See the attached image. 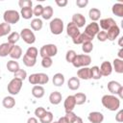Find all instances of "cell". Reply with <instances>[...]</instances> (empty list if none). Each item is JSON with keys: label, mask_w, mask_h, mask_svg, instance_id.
<instances>
[{"label": "cell", "mask_w": 123, "mask_h": 123, "mask_svg": "<svg viewBox=\"0 0 123 123\" xmlns=\"http://www.w3.org/2000/svg\"><path fill=\"white\" fill-rule=\"evenodd\" d=\"M102 105L109 111H115L120 107V99L112 94H106L101 99Z\"/></svg>", "instance_id": "6da1fadb"}, {"label": "cell", "mask_w": 123, "mask_h": 123, "mask_svg": "<svg viewBox=\"0 0 123 123\" xmlns=\"http://www.w3.org/2000/svg\"><path fill=\"white\" fill-rule=\"evenodd\" d=\"M90 62H91V58L89 55L81 54L75 57L74 61L72 62V64L74 67L79 68V67H87V65H89Z\"/></svg>", "instance_id": "7a4b0ae2"}, {"label": "cell", "mask_w": 123, "mask_h": 123, "mask_svg": "<svg viewBox=\"0 0 123 123\" xmlns=\"http://www.w3.org/2000/svg\"><path fill=\"white\" fill-rule=\"evenodd\" d=\"M3 18H4L5 23L15 24L20 19V13L14 10H7L3 14Z\"/></svg>", "instance_id": "3957f363"}, {"label": "cell", "mask_w": 123, "mask_h": 123, "mask_svg": "<svg viewBox=\"0 0 123 123\" xmlns=\"http://www.w3.org/2000/svg\"><path fill=\"white\" fill-rule=\"evenodd\" d=\"M58 53V48L55 44L49 43V44H45L43 45L40 50H39V55L41 56V58H45V57H55Z\"/></svg>", "instance_id": "277c9868"}, {"label": "cell", "mask_w": 123, "mask_h": 123, "mask_svg": "<svg viewBox=\"0 0 123 123\" xmlns=\"http://www.w3.org/2000/svg\"><path fill=\"white\" fill-rule=\"evenodd\" d=\"M22 84L23 81L17 79V78H13L11 80V82L9 83L7 88H8V92L11 95H17L22 87Z\"/></svg>", "instance_id": "5b68a950"}, {"label": "cell", "mask_w": 123, "mask_h": 123, "mask_svg": "<svg viewBox=\"0 0 123 123\" xmlns=\"http://www.w3.org/2000/svg\"><path fill=\"white\" fill-rule=\"evenodd\" d=\"M49 27L53 35H61L63 31V21L61 18L56 17L50 21Z\"/></svg>", "instance_id": "8992f818"}, {"label": "cell", "mask_w": 123, "mask_h": 123, "mask_svg": "<svg viewBox=\"0 0 123 123\" xmlns=\"http://www.w3.org/2000/svg\"><path fill=\"white\" fill-rule=\"evenodd\" d=\"M19 35H20V38H22L23 41L26 42L27 44H33L36 41V36L34 32L31 31V29L24 28L21 30Z\"/></svg>", "instance_id": "52a82bcc"}, {"label": "cell", "mask_w": 123, "mask_h": 123, "mask_svg": "<svg viewBox=\"0 0 123 123\" xmlns=\"http://www.w3.org/2000/svg\"><path fill=\"white\" fill-rule=\"evenodd\" d=\"M99 29H100V27H99V24H98L97 22H91V23H89V24L86 27L85 33L87 34L88 36L94 37L98 34Z\"/></svg>", "instance_id": "ba28073f"}, {"label": "cell", "mask_w": 123, "mask_h": 123, "mask_svg": "<svg viewBox=\"0 0 123 123\" xmlns=\"http://www.w3.org/2000/svg\"><path fill=\"white\" fill-rule=\"evenodd\" d=\"M87 119L90 123H102L104 120V115L100 111H91L88 113Z\"/></svg>", "instance_id": "9c48e42d"}, {"label": "cell", "mask_w": 123, "mask_h": 123, "mask_svg": "<svg viewBox=\"0 0 123 123\" xmlns=\"http://www.w3.org/2000/svg\"><path fill=\"white\" fill-rule=\"evenodd\" d=\"M66 33L67 35L71 37V38H74L76 37L77 36H79L81 33L79 31V28L73 23V22H69L66 26Z\"/></svg>", "instance_id": "30bf717a"}, {"label": "cell", "mask_w": 123, "mask_h": 123, "mask_svg": "<svg viewBox=\"0 0 123 123\" xmlns=\"http://www.w3.org/2000/svg\"><path fill=\"white\" fill-rule=\"evenodd\" d=\"M99 69H100L101 75L107 77V76H110L111 74V72H112V65H111V63L110 62H103L102 64L100 65Z\"/></svg>", "instance_id": "8fae6325"}, {"label": "cell", "mask_w": 123, "mask_h": 123, "mask_svg": "<svg viewBox=\"0 0 123 123\" xmlns=\"http://www.w3.org/2000/svg\"><path fill=\"white\" fill-rule=\"evenodd\" d=\"M75 106H76V102H75L74 96L73 95L67 96L65 98V100H64V103H63V107H64L65 112L66 111H73Z\"/></svg>", "instance_id": "7c38bea8"}, {"label": "cell", "mask_w": 123, "mask_h": 123, "mask_svg": "<svg viewBox=\"0 0 123 123\" xmlns=\"http://www.w3.org/2000/svg\"><path fill=\"white\" fill-rule=\"evenodd\" d=\"M114 25H116L114 19L111 18V17H108V18H103V19L100 20V26L99 27H101L104 31L107 32L110 28H111Z\"/></svg>", "instance_id": "4fadbf2b"}, {"label": "cell", "mask_w": 123, "mask_h": 123, "mask_svg": "<svg viewBox=\"0 0 123 123\" xmlns=\"http://www.w3.org/2000/svg\"><path fill=\"white\" fill-rule=\"evenodd\" d=\"M78 28L84 27L86 24V17L82 13H74L72 15V21Z\"/></svg>", "instance_id": "5bb4252c"}, {"label": "cell", "mask_w": 123, "mask_h": 123, "mask_svg": "<svg viewBox=\"0 0 123 123\" xmlns=\"http://www.w3.org/2000/svg\"><path fill=\"white\" fill-rule=\"evenodd\" d=\"M77 78L82 79V80H89L91 79V73H90V68L88 67H81L77 71Z\"/></svg>", "instance_id": "9a60e30c"}, {"label": "cell", "mask_w": 123, "mask_h": 123, "mask_svg": "<svg viewBox=\"0 0 123 123\" xmlns=\"http://www.w3.org/2000/svg\"><path fill=\"white\" fill-rule=\"evenodd\" d=\"M120 34V29L117 25H114L112 26L111 28H110L108 31H107V36H108V39L112 41L114 40Z\"/></svg>", "instance_id": "2e32d148"}, {"label": "cell", "mask_w": 123, "mask_h": 123, "mask_svg": "<svg viewBox=\"0 0 123 123\" xmlns=\"http://www.w3.org/2000/svg\"><path fill=\"white\" fill-rule=\"evenodd\" d=\"M121 86H122V85H121L120 83L116 82V81H110V82L108 83V86H107L109 91H110L112 95H116L117 92H118V90H119V88H120Z\"/></svg>", "instance_id": "e0dca14e"}, {"label": "cell", "mask_w": 123, "mask_h": 123, "mask_svg": "<svg viewBox=\"0 0 123 123\" xmlns=\"http://www.w3.org/2000/svg\"><path fill=\"white\" fill-rule=\"evenodd\" d=\"M62 93L59 91H53L49 95V101L52 105H59L62 102Z\"/></svg>", "instance_id": "ac0fdd59"}, {"label": "cell", "mask_w": 123, "mask_h": 123, "mask_svg": "<svg viewBox=\"0 0 123 123\" xmlns=\"http://www.w3.org/2000/svg\"><path fill=\"white\" fill-rule=\"evenodd\" d=\"M12 44H10L9 42H4L0 44V57H7L10 55V52L12 48Z\"/></svg>", "instance_id": "d6986e66"}, {"label": "cell", "mask_w": 123, "mask_h": 123, "mask_svg": "<svg viewBox=\"0 0 123 123\" xmlns=\"http://www.w3.org/2000/svg\"><path fill=\"white\" fill-rule=\"evenodd\" d=\"M22 56V49L18 45H13L11 52H10V57L13 60H18Z\"/></svg>", "instance_id": "ffe728a7"}, {"label": "cell", "mask_w": 123, "mask_h": 123, "mask_svg": "<svg viewBox=\"0 0 123 123\" xmlns=\"http://www.w3.org/2000/svg\"><path fill=\"white\" fill-rule=\"evenodd\" d=\"M67 86L71 90H77L80 87V79H78L77 77L69 78V80L67 82Z\"/></svg>", "instance_id": "44dd1931"}, {"label": "cell", "mask_w": 123, "mask_h": 123, "mask_svg": "<svg viewBox=\"0 0 123 123\" xmlns=\"http://www.w3.org/2000/svg\"><path fill=\"white\" fill-rule=\"evenodd\" d=\"M45 90L41 86H34L32 88V95L36 98H41L44 96Z\"/></svg>", "instance_id": "7402d4cb"}, {"label": "cell", "mask_w": 123, "mask_h": 123, "mask_svg": "<svg viewBox=\"0 0 123 123\" xmlns=\"http://www.w3.org/2000/svg\"><path fill=\"white\" fill-rule=\"evenodd\" d=\"M88 16L92 20V22H96L98 19H100L101 16V11L96 8H91L88 12Z\"/></svg>", "instance_id": "603a6c76"}, {"label": "cell", "mask_w": 123, "mask_h": 123, "mask_svg": "<svg viewBox=\"0 0 123 123\" xmlns=\"http://www.w3.org/2000/svg\"><path fill=\"white\" fill-rule=\"evenodd\" d=\"M2 105L6 109H12L15 105V100L12 96H6L2 100Z\"/></svg>", "instance_id": "cb8c5ba5"}, {"label": "cell", "mask_w": 123, "mask_h": 123, "mask_svg": "<svg viewBox=\"0 0 123 123\" xmlns=\"http://www.w3.org/2000/svg\"><path fill=\"white\" fill-rule=\"evenodd\" d=\"M53 85L56 86H62L64 83V76L62 73H56L53 76Z\"/></svg>", "instance_id": "d4e9b609"}, {"label": "cell", "mask_w": 123, "mask_h": 123, "mask_svg": "<svg viewBox=\"0 0 123 123\" xmlns=\"http://www.w3.org/2000/svg\"><path fill=\"white\" fill-rule=\"evenodd\" d=\"M112 13L119 16V17H123V4L122 3H116L112 6L111 8Z\"/></svg>", "instance_id": "484cf974"}, {"label": "cell", "mask_w": 123, "mask_h": 123, "mask_svg": "<svg viewBox=\"0 0 123 123\" xmlns=\"http://www.w3.org/2000/svg\"><path fill=\"white\" fill-rule=\"evenodd\" d=\"M7 69L10 71V72H12V73H15L17 70L20 69L19 67V63L17 62H15L14 60H11L7 62Z\"/></svg>", "instance_id": "4316f807"}, {"label": "cell", "mask_w": 123, "mask_h": 123, "mask_svg": "<svg viewBox=\"0 0 123 123\" xmlns=\"http://www.w3.org/2000/svg\"><path fill=\"white\" fill-rule=\"evenodd\" d=\"M53 13H54L53 8L51 6H46V7H43V12H42L41 16H42L43 19H46L47 20V19H50L52 17Z\"/></svg>", "instance_id": "83f0119b"}, {"label": "cell", "mask_w": 123, "mask_h": 123, "mask_svg": "<svg viewBox=\"0 0 123 123\" xmlns=\"http://www.w3.org/2000/svg\"><path fill=\"white\" fill-rule=\"evenodd\" d=\"M113 68L116 73H123V61L121 59H114L113 60Z\"/></svg>", "instance_id": "f1b7e54d"}, {"label": "cell", "mask_w": 123, "mask_h": 123, "mask_svg": "<svg viewBox=\"0 0 123 123\" xmlns=\"http://www.w3.org/2000/svg\"><path fill=\"white\" fill-rule=\"evenodd\" d=\"M42 26H43L42 20L39 19V18H34L31 21V28L34 31H39V30H41Z\"/></svg>", "instance_id": "f546056e"}, {"label": "cell", "mask_w": 123, "mask_h": 123, "mask_svg": "<svg viewBox=\"0 0 123 123\" xmlns=\"http://www.w3.org/2000/svg\"><path fill=\"white\" fill-rule=\"evenodd\" d=\"M74 98H75V102H76V105H83L86 103V95L83 92H78L76 93L75 95H73Z\"/></svg>", "instance_id": "4dcf8cb0"}, {"label": "cell", "mask_w": 123, "mask_h": 123, "mask_svg": "<svg viewBox=\"0 0 123 123\" xmlns=\"http://www.w3.org/2000/svg\"><path fill=\"white\" fill-rule=\"evenodd\" d=\"M19 38H20L19 33H17V32H12V33H11V34L8 36V42H9L10 44L15 45V43L19 40Z\"/></svg>", "instance_id": "1f68e13d"}, {"label": "cell", "mask_w": 123, "mask_h": 123, "mask_svg": "<svg viewBox=\"0 0 123 123\" xmlns=\"http://www.w3.org/2000/svg\"><path fill=\"white\" fill-rule=\"evenodd\" d=\"M90 73H91V79L99 80V79L102 78V75H101L99 66H97V65H94V66H92L90 68Z\"/></svg>", "instance_id": "d6a6232c"}, {"label": "cell", "mask_w": 123, "mask_h": 123, "mask_svg": "<svg viewBox=\"0 0 123 123\" xmlns=\"http://www.w3.org/2000/svg\"><path fill=\"white\" fill-rule=\"evenodd\" d=\"M11 25L8 23H0V37L7 36L11 32Z\"/></svg>", "instance_id": "836d02e7"}, {"label": "cell", "mask_w": 123, "mask_h": 123, "mask_svg": "<svg viewBox=\"0 0 123 123\" xmlns=\"http://www.w3.org/2000/svg\"><path fill=\"white\" fill-rule=\"evenodd\" d=\"M53 117H54L53 113L51 111H46V112L42 115V117L39 118V121H40V123H51L53 121Z\"/></svg>", "instance_id": "e575fe53"}, {"label": "cell", "mask_w": 123, "mask_h": 123, "mask_svg": "<svg viewBox=\"0 0 123 123\" xmlns=\"http://www.w3.org/2000/svg\"><path fill=\"white\" fill-rule=\"evenodd\" d=\"M20 14H21V16L24 19H30L34 15L33 14V9L32 8H24V9H21Z\"/></svg>", "instance_id": "d590c367"}, {"label": "cell", "mask_w": 123, "mask_h": 123, "mask_svg": "<svg viewBox=\"0 0 123 123\" xmlns=\"http://www.w3.org/2000/svg\"><path fill=\"white\" fill-rule=\"evenodd\" d=\"M23 63L28 67H32L37 63V59L31 58V57H29L27 55H24L23 56Z\"/></svg>", "instance_id": "8d00e7d4"}, {"label": "cell", "mask_w": 123, "mask_h": 123, "mask_svg": "<svg viewBox=\"0 0 123 123\" xmlns=\"http://www.w3.org/2000/svg\"><path fill=\"white\" fill-rule=\"evenodd\" d=\"M25 55H27V56H29V57H31V58L37 59V57L38 56V50H37L36 47L31 46V47H29V48L27 49Z\"/></svg>", "instance_id": "74e56055"}, {"label": "cell", "mask_w": 123, "mask_h": 123, "mask_svg": "<svg viewBox=\"0 0 123 123\" xmlns=\"http://www.w3.org/2000/svg\"><path fill=\"white\" fill-rule=\"evenodd\" d=\"M82 50H83L84 53H86V55L88 54V53H90L93 50V44H92V42L91 41L84 42L82 44Z\"/></svg>", "instance_id": "f35d334b"}, {"label": "cell", "mask_w": 123, "mask_h": 123, "mask_svg": "<svg viewBox=\"0 0 123 123\" xmlns=\"http://www.w3.org/2000/svg\"><path fill=\"white\" fill-rule=\"evenodd\" d=\"M76 56H77V54H76V52L74 50H68L66 52V54H65V60H66L67 62H71L72 63V62L74 61Z\"/></svg>", "instance_id": "ab89813d"}, {"label": "cell", "mask_w": 123, "mask_h": 123, "mask_svg": "<svg viewBox=\"0 0 123 123\" xmlns=\"http://www.w3.org/2000/svg\"><path fill=\"white\" fill-rule=\"evenodd\" d=\"M52 64H53L52 58H49V57L42 58V60H41V65H42V67H44V68H49V67L52 66Z\"/></svg>", "instance_id": "60d3db41"}, {"label": "cell", "mask_w": 123, "mask_h": 123, "mask_svg": "<svg viewBox=\"0 0 123 123\" xmlns=\"http://www.w3.org/2000/svg\"><path fill=\"white\" fill-rule=\"evenodd\" d=\"M13 74H14V78H17V79H19L21 81H24L26 79V77H27V72L24 69H19Z\"/></svg>", "instance_id": "b9f144b4"}, {"label": "cell", "mask_w": 123, "mask_h": 123, "mask_svg": "<svg viewBox=\"0 0 123 123\" xmlns=\"http://www.w3.org/2000/svg\"><path fill=\"white\" fill-rule=\"evenodd\" d=\"M49 82V77L45 73H38V85H45Z\"/></svg>", "instance_id": "7bdbcfd3"}, {"label": "cell", "mask_w": 123, "mask_h": 123, "mask_svg": "<svg viewBox=\"0 0 123 123\" xmlns=\"http://www.w3.org/2000/svg\"><path fill=\"white\" fill-rule=\"evenodd\" d=\"M43 12V7L42 5H37L34 9H33V14L35 16H37V18H38V16H41Z\"/></svg>", "instance_id": "ee69618b"}, {"label": "cell", "mask_w": 123, "mask_h": 123, "mask_svg": "<svg viewBox=\"0 0 123 123\" xmlns=\"http://www.w3.org/2000/svg\"><path fill=\"white\" fill-rule=\"evenodd\" d=\"M18 5H19V7L21 9H24V8H32L33 2L31 0H19Z\"/></svg>", "instance_id": "f6af8a7d"}, {"label": "cell", "mask_w": 123, "mask_h": 123, "mask_svg": "<svg viewBox=\"0 0 123 123\" xmlns=\"http://www.w3.org/2000/svg\"><path fill=\"white\" fill-rule=\"evenodd\" d=\"M29 83L32 85H38V73H34L29 76Z\"/></svg>", "instance_id": "bcb514c9"}, {"label": "cell", "mask_w": 123, "mask_h": 123, "mask_svg": "<svg viewBox=\"0 0 123 123\" xmlns=\"http://www.w3.org/2000/svg\"><path fill=\"white\" fill-rule=\"evenodd\" d=\"M96 37H97L98 40L102 41V42H104V41H106L108 39V36H107V32L106 31H99L98 34L96 35Z\"/></svg>", "instance_id": "7dc6e473"}, {"label": "cell", "mask_w": 123, "mask_h": 123, "mask_svg": "<svg viewBox=\"0 0 123 123\" xmlns=\"http://www.w3.org/2000/svg\"><path fill=\"white\" fill-rule=\"evenodd\" d=\"M45 112H46V110H45L43 107H38V108H37V109L35 110V115H36L37 117H38V119H39L40 117H42V115H43Z\"/></svg>", "instance_id": "c3c4849f"}, {"label": "cell", "mask_w": 123, "mask_h": 123, "mask_svg": "<svg viewBox=\"0 0 123 123\" xmlns=\"http://www.w3.org/2000/svg\"><path fill=\"white\" fill-rule=\"evenodd\" d=\"M72 41H73L74 44H83V43H84V39H83L82 33H81L79 36H77L76 37L72 38Z\"/></svg>", "instance_id": "681fc988"}, {"label": "cell", "mask_w": 123, "mask_h": 123, "mask_svg": "<svg viewBox=\"0 0 123 123\" xmlns=\"http://www.w3.org/2000/svg\"><path fill=\"white\" fill-rule=\"evenodd\" d=\"M64 116H65V117L68 119V121H69V123H70V122H71V121H72V120H73V119H74V118H75L77 115H76V114H75L73 111H66Z\"/></svg>", "instance_id": "f907efd6"}, {"label": "cell", "mask_w": 123, "mask_h": 123, "mask_svg": "<svg viewBox=\"0 0 123 123\" xmlns=\"http://www.w3.org/2000/svg\"><path fill=\"white\" fill-rule=\"evenodd\" d=\"M87 4H88V0H77L76 1V5L79 8H85Z\"/></svg>", "instance_id": "816d5d0a"}, {"label": "cell", "mask_w": 123, "mask_h": 123, "mask_svg": "<svg viewBox=\"0 0 123 123\" xmlns=\"http://www.w3.org/2000/svg\"><path fill=\"white\" fill-rule=\"evenodd\" d=\"M115 120H116L117 122H119V123L123 122V111H122V110H120V111L117 112V114L115 115Z\"/></svg>", "instance_id": "f5cc1de1"}, {"label": "cell", "mask_w": 123, "mask_h": 123, "mask_svg": "<svg viewBox=\"0 0 123 123\" xmlns=\"http://www.w3.org/2000/svg\"><path fill=\"white\" fill-rule=\"evenodd\" d=\"M55 2H56V4H57L59 7H62H62H65V6L67 5V3H68L67 0H56Z\"/></svg>", "instance_id": "db71d44e"}, {"label": "cell", "mask_w": 123, "mask_h": 123, "mask_svg": "<svg viewBox=\"0 0 123 123\" xmlns=\"http://www.w3.org/2000/svg\"><path fill=\"white\" fill-rule=\"evenodd\" d=\"M58 123H69V121H68V119L65 116H62V117L59 118Z\"/></svg>", "instance_id": "11a10c76"}, {"label": "cell", "mask_w": 123, "mask_h": 123, "mask_svg": "<svg viewBox=\"0 0 123 123\" xmlns=\"http://www.w3.org/2000/svg\"><path fill=\"white\" fill-rule=\"evenodd\" d=\"M70 123H84V122H83V119L80 116H76Z\"/></svg>", "instance_id": "9f6ffc18"}, {"label": "cell", "mask_w": 123, "mask_h": 123, "mask_svg": "<svg viewBox=\"0 0 123 123\" xmlns=\"http://www.w3.org/2000/svg\"><path fill=\"white\" fill-rule=\"evenodd\" d=\"M27 123H38V121L36 117H29L27 120Z\"/></svg>", "instance_id": "6f0895ef"}, {"label": "cell", "mask_w": 123, "mask_h": 123, "mask_svg": "<svg viewBox=\"0 0 123 123\" xmlns=\"http://www.w3.org/2000/svg\"><path fill=\"white\" fill-rule=\"evenodd\" d=\"M123 86H121L120 88H119V90H118V92H117V94L116 95H118L119 96V99H121V98H123Z\"/></svg>", "instance_id": "680465c9"}, {"label": "cell", "mask_w": 123, "mask_h": 123, "mask_svg": "<svg viewBox=\"0 0 123 123\" xmlns=\"http://www.w3.org/2000/svg\"><path fill=\"white\" fill-rule=\"evenodd\" d=\"M118 57H119V59L122 60V58H123V49L122 48H120V50L118 51Z\"/></svg>", "instance_id": "91938a15"}, {"label": "cell", "mask_w": 123, "mask_h": 123, "mask_svg": "<svg viewBox=\"0 0 123 123\" xmlns=\"http://www.w3.org/2000/svg\"><path fill=\"white\" fill-rule=\"evenodd\" d=\"M122 39H123V37H120L119 38V41H118V45L119 46H122Z\"/></svg>", "instance_id": "94428289"}, {"label": "cell", "mask_w": 123, "mask_h": 123, "mask_svg": "<svg viewBox=\"0 0 123 123\" xmlns=\"http://www.w3.org/2000/svg\"><path fill=\"white\" fill-rule=\"evenodd\" d=\"M51 123H58V121H52Z\"/></svg>", "instance_id": "6125c7cd"}]
</instances>
